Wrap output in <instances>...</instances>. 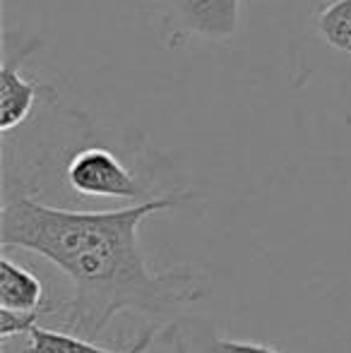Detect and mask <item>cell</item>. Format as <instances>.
Masks as SVG:
<instances>
[{
	"instance_id": "obj_5",
	"label": "cell",
	"mask_w": 351,
	"mask_h": 353,
	"mask_svg": "<svg viewBox=\"0 0 351 353\" xmlns=\"http://www.w3.org/2000/svg\"><path fill=\"white\" fill-rule=\"evenodd\" d=\"M166 332H169V322H157L137 332L132 339H121L118 346L106 349L89 336L61 330V327H43L37 322L24 336L8 341L22 353H147L154 341L166 339Z\"/></svg>"
},
{
	"instance_id": "obj_4",
	"label": "cell",
	"mask_w": 351,
	"mask_h": 353,
	"mask_svg": "<svg viewBox=\"0 0 351 353\" xmlns=\"http://www.w3.org/2000/svg\"><path fill=\"white\" fill-rule=\"evenodd\" d=\"M43 48L39 37H24L22 32L5 29L3 32V68H0V132L12 135L27 125L39 113L41 103L53 92L51 84H39L24 77L22 65Z\"/></svg>"
},
{
	"instance_id": "obj_10",
	"label": "cell",
	"mask_w": 351,
	"mask_h": 353,
	"mask_svg": "<svg viewBox=\"0 0 351 353\" xmlns=\"http://www.w3.org/2000/svg\"><path fill=\"white\" fill-rule=\"evenodd\" d=\"M3 353H22L14 344H10V341H3Z\"/></svg>"
},
{
	"instance_id": "obj_6",
	"label": "cell",
	"mask_w": 351,
	"mask_h": 353,
	"mask_svg": "<svg viewBox=\"0 0 351 353\" xmlns=\"http://www.w3.org/2000/svg\"><path fill=\"white\" fill-rule=\"evenodd\" d=\"M3 265H0V305L8 312H17V315H37L48 317L53 310V298L46 291L43 281L34 274L29 267L22 262H14L3 255Z\"/></svg>"
},
{
	"instance_id": "obj_3",
	"label": "cell",
	"mask_w": 351,
	"mask_h": 353,
	"mask_svg": "<svg viewBox=\"0 0 351 353\" xmlns=\"http://www.w3.org/2000/svg\"><path fill=\"white\" fill-rule=\"evenodd\" d=\"M248 0H154L157 37L166 48L224 46L245 24Z\"/></svg>"
},
{
	"instance_id": "obj_1",
	"label": "cell",
	"mask_w": 351,
	"mask_h": 353,
	"mask_svg": "<svg viewBox=\"0 0 351 353\" xmlns=\"http://www.w3.org/2000/svg\"><path fill=\"white\" fill-rule=\"evenodd\" d=\"M195 192L176 190L118 210H68L39 200L32 183L3 173V252L27 250L48 260L70 281L51 320L61 330L97 339L121 312L169 317L205 293L202 272L188 265L157 272L147 262L140 226L152 214L178 210Z\"/></svg>"
},
{
	"instance_id": "obj_2",
	"label": "cell",
	"mask_w": 351,
	"mask_h": 353,
	"mask_svg": "<svg viewBox=\"0 0 351 353\" xmlns=\"http://www.w3.org/2000/svg\"><path fill=\"white\" fill-rule=\"evenodd\" d=\"M89 135L92 123L77 132V140H68L61 147L53 142L56 137H48L37 163V176L56 178L63 195L80 202H145L159 197L152 190L154 157L145 137H132L116 147L94 142Z\"/></svg>"
},
{
	"instance_id": "obj_9",
	"label": "cell",
	"mask_w": 351,
	"mask_h": 353,
	"mask_svg": "<svg viewBox=\"0 0 351 353\" xmlns=\"http://www.w3.org/2000/svg\"><path fill=\"white\" fill-rule=\"evenodd\" d=\"M328 3H332V0H308V14L315 12V10H320V8H325Z\"/></svg>"
},
{
	"instance_id": "obj_7",
	"label": "cell",
	"mask_w": 351,
	"mask_h": 353,
	"mask_svg": "<svg viewBox=\"0 0 351 353\" xmlns=\"http://www.w3.org/2000/svg\"><path fill=\"white\" fill-rule=\"evenodd\" d=\"M308 41L332 61L351 63V0H332L310 12Z\"/></svg>"
},
{
	"instance_id": "obj_8",
	"label": "cell",
	"mask_w": 351,
	"mask_h": 353,
	"mask_svg": "<svg viewBox=\"0 0 351 353\" xmlns=\"http://www.w3.org/2000/svg\"><path fill=\"white\" fill-rule=\"evenodd\" d=\"M166 339L176 353H284L263 341L229 339L217 334L214 325L192 322V325H169Z\"/></svg>"
}]
</instances>
